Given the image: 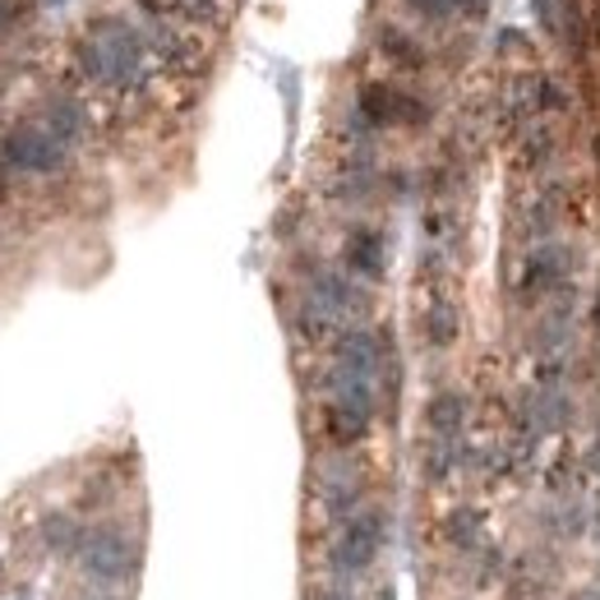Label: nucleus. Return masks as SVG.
<instances>
[{
  "instance_id": "1",
  "label": "nucleus",
  "mask_w": 600,
  "mask_h": 600,
  "mask_svg": "<svg viewBox=\"0 0 600 600\" xmlns=\"http://www.w3.org/2000/svg\"><path fill=\"white\" fill-rule=\"evenodd\" d=\"M79 568L88 583L98 587H125L134 568H139V546H134V536L121 531V527H93L84 531L79 540Z\"/></svg>"
},
{
  "instance_id": "2",
  "label": "nucleus",
  "mask_w": 600,
  "mask_h": 600,
  "mask_svg": "<svg viewBox=\"0 0 600 600\" xmlns=\"http://www.w3.org/2000/svg\"><path fill=\"white\" fill-rule=\"evenodd\" d=\"M65 158H70V148L42 121L14 125L5 134V144H0V162L10 171H24V176H56L65 167Z\"/></svg>"
},
{
  "instance_id": "3",
  "label": "nucleus",
  "mask_w": 600,
  "mask_h": 600,
  "mask_svg": "<svg viewBox=\"0 0 600 600\" xmlns=\"http://www.w3.org/2000/svg\"><path fill=\"white\" fill-rule=\"evenodd\" d=\"M383 550V513L379 509H356L346 517V527L333 546V573L338 577H356L379 559Z\"/></svg>"
},
{
  "instance_id": "4",
  "label": "nucleus",
  "mask_w": 600,
  "mask_h": 600,
  "mask_svg": "<svg viewBox=\"0 0 600 600\" xmlns=\"http://www.w3.org/2000/svg\"><path fill=\"white\" fill-rule=\"evenodd\" d=\"M93 37H98V47H102V79L107 84H134V74H139V65H144L139 33L111 19V24H102Z\"/></svg>"
},
{
  "instance_id": "5",
  "label": "nucleus",
  "mask_w": 600,
  "mask_h": 600,
  "mask_svg": "<svg viewBox=\"0 0 600 600\" xmlns=\"http://www.w3.org/2000/svg\"><path fill=\"white\" fill-rule=\"evenodd\" d=\"M360 115L370 125H416V121H425V107L416 98H406V93H397V88L370 84L360 93Z\"/></svg>"
},
{
  "instance_id": "6",
  "label": "nucleus",
  "mask_w": 600,
  "mask_h": 600,
  "mask_svg": "<svg viewBox=\"0 0 600 600\" xmlns=\"http://www.w3.org/2000/svg\"><path fill=\"white\" fill-rule=\"evenodd\" d=\"M383 365V352H379V338L365 333V328H346L338 338V370L346 375H360V379H375V370Z\"/></svg>"
},
{
  "instance_id": "7",
  "label": "nucleus",
  "mask_w": 600,
  "mask_h": 600,
  "mask_svg": "<svg viewBox=\"0 0 600 600\" xmlns=\"http://www.w3.org/2000/svg\"><path fill=\"white\" fill-rule=\"evenodd\" d=\"M37 121H42L56 139H61L65 148H74L88 134V115H84V107L74 102V98H47L42 102V115H37Z\"/></svg>"
},
{
  "instance_id": "8",
  "label": "nucleus",
  "mask_w": 600,
  "mask_h": 600,
  "mask_svg": "<svg viewBox=\"0 0 600 600\" xmlns=\"http://www.w3.org/2000/svg\"><path fill=\"white\" fill-rule=\"evenodd\" d=\"M425 425H430L434 439H457L462 425H467V397L462 393H434L425 406Z\"/></svg>"
},
{
  "instance_id": "9",
  "label": "nucleus",
  "mask_w": 600,
  "mask_h": 600,
  "mask_svg": "<svg viewBox=\"0 0 600 600\" xmlns=\"http://www.w3.org/2000/svg\"><path fill=\"white\" fill-rule=\"evenodd\" d=\"M564 268H568V259L559 245L536 249L531 264H527V292H550V286H559L564 282Z\"/></svg>"
},
{
  "instance_id": "10",
  "label": "nucleus",
  "mask_w": 600,
  "mask_h": 600,
  "mask_svg": "<svg viewBox=\"0 0 600 600\" xmlns=\"http://www.w3.org/2000/svg\"><path fill=\"white\" fill-rule=\"evenodd\" d=\"M315 301L328 309V315H352V309H360L356 286L346 282L342 273H319L315 278Z\"/></svg>"
},
{
  "instance_id": "11",
  "label": "nucleus",
  "mask_w": 600,
  "mask_h": 600,
  "mask_svg": "<svg viewBox=\"0 0 600 600\" xmlns=\"http://www.w3.org/2000/svg\"><path fill=\"white\" fill-rule=\"evenodd\" d=\"M346 264H352L360 278H379L383 273V241L375 231H356V236L346 241Z\"/></svg>"
},
{
  "instance_id": "12",
  "label": "nucleus",
  "mask_w": 600,
  "mask_h": 600,
  "mask_svg": "<svg viewBox=\"0 0 600 600\" xmlns=\"http://www.w3.org/2000/svg\"><path fill=\"white\" fill-rule=\"evenodd\" d=\"M79 540H84V531H79V522H74L70 513H51L42 522V546L51 554H79Z\"/></svg>"
},
{
  "instance_id": "13",
  "label": "nucleus",
  "mask_w": 600,
  "mask_h": 600,
  "mask_svg": "<svg viewBox=\"0 0 600 600\" xmlns=\"http://www.w3.org/2000/svg\"><path fill=\"white\" fill-rule=\"evenodd\" d=\"M443 536H449L453 550H476V540H480V517H476L472 509H457L449 522H443Z\"/></svg>"
},
{
  "instance_id": "14",
  "label": "nucleus",
  "mask_w": 600,
  "mask_h": 600,
  "mask_svg": "<svg viewBox=\"0 0 600 600\" xmlns=\"http://www.w3.org/2000/svg\"><path fill=\"white\" fill-rule=\"evenodd\" d=\"M425 338H430V346H449L457 338V315H453V305H434L430 315H425Z\"/></svg>"
},
{
  "instance_id": "15",
  "label": "nucleus",
  "mask_w": 600,
  "mask_h": 600,
  "mask_svg": "<svg viewBox=\"0 0 600 600\" xmlns=\"http://www.w3.org/2000/svg\"><path fill=\"white\" fill-rule=\"evenodd\" d=\"M379 42H383V51H393V61H397V65H406V70H420V65H425V51H420V47H416L406 33H397V28H383Z\"/></svg>"
},
{
  "instance_id": "16",
  "label": "nucleus",
  "mask_w": 600,
  "mask_h": 600,
  "mask_svg": "<svg viewBox=\"0 0 600 600\" xmlns=\"http://www.w3.org/2000/svg\"><path fill=\"white\" fill-rule=\"evenodd\" d=\"M406 5H412L416 14H425V19H443L453 10V0H406Z\"/></svg>"
},
{
  "instance_id": "17",
  "label": "nucleus",
  "mask_w": 600,
  "mask_h": 600,
  "mask_svg": "<svg viewBox=\"0 0 600 600\" xmlns=\"http://www.w3.org/2000/svg\"><path fill=\"white\" fill-rule=\"evenodd\" d=\"M453 10H462V14H486L490 0H453Z\"/></svg>"
},
{
  "instance_id": "18",
  "label": "nucleus",
  "mask_w": 600,
  "mask_h": 600,
  "mask_svg": "<svg viewBox=\"0 0 600 600\" xmlns=\"http://www.w3.org/2000/svg\"><path fill=\"white\" fill-rule=\"evenodd\" d=\"M587 472H591V476H600V439L587 449Z\"/></svg>"
},
{
  "instance_id": "19",
  "label": "nucleus",
  "mask_w": 600,
  "mask_h": 600,
  "mask_svg": "<svg viewBox=\"0 0 600 600\" xmlns=\"http://www.w3.org/2000/svg\"><path fill=\"white\" fill-rule=\"evenodd\" d=\"M84 600H121V596H111V591H93V596H84Z\"/></svg>"
},
{
  "instance_id": "20",
  "label": "nucleus",
  "mask_w": 600,
  "mask_h": 600,
  "mask_svg": "<svg viewBox=\"0 0 600 600\" xmlns=\"http://www.w3.org/2000/svg\"><path fill=\"white\" fill-rule=\"evenodd\" d=\"M596 158H600V139H596Z\"/></svg>"
},
{
  "instance_id": "21",
  "label": "nucleus",
  "mask_w": 600,
  "mask_h": 600,
  "mask_svg": "<svg viewBox=\"0 0 600 600\" xmlns=\"http://www.w3.org/2000/svg\"><path fill=\"white\" fill-rule=\"evenodd\" d=\"M0 189H5V181H0Z\"/></svg>"
}]
</instances>
